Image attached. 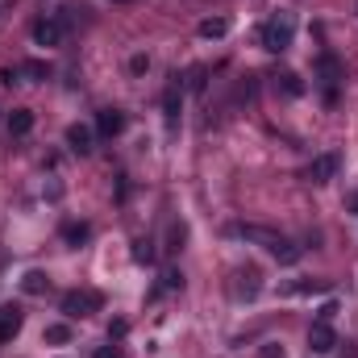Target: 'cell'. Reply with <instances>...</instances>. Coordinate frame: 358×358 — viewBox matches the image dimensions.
Masks as SVG:
<instances>
[{"instance_id":"f546056e","label":"cell","mask_w":358,"mask_h":358,"mask_svg":"<svg viewBox=\"0 0 358 358\" xmlns=\"http://www.w3.org/2000/svg\"><path fill=\"white\" fill-rule=\"evenodd\" d=\"M113 4H129V0H113Z\"/></svg>"},{"instance_id":"4fadbf2b","label":"cell","mask_w":358,"mask_h":358,"mask_svg":"<svg viewBox=\"0 0 358 358\" xmlns=\"http://www.w3.org/2000/svg\"><path fill=\"white\" fill-rule=\"evenodd\" d=\"M8 129H13V138H25L34 129V108H13L8 113Z\"/></svg>"},{"instance_id":"ac0fdd59","label":"cell","mask_w":358,"mask_h":358,"mask_svg":"<svg viewBox=\"0 0 358 358\" xmlns=\"http://www.w3.org/2000/svg\"><path fill=\"white\" fill-rule=\"evenodd\" d=\"M204 80H208V67H200V63H196V67H187V80H183V88L200 96V92H204Z\"/></svg>"},{"instance_id":"7402d4cb","label":"cell","mask_w":358,"mask_h":358,"mask_svg":"<svg viewBox=\"0 0 358 358\" xmlns=\"http://www.w3.org/2000/svg\"><path fill=\"white\" fill-rule=\"evenodd\" d=\"M125 334H129V321H121V317H117V321L108 325V342H121Z\"/></svg>"},{"instance_id":"83f0119b","label":"cell","mask_w":358,"mask_h":358,"mask_svg":"<svg viewBox=\"0 0 358 358\" xmlns=\"http://www.w3.org/2000/svg\"><path fill=\"white\" fill-rule=\"evenodd\" d=\"M263 358H283V346H267V350H263Z\"/></svg>"},{"instance_id":"30bf717a","label":"cell","mask_w":358,"mask_h":358,"mask_svg":"<svg viewBox=\"0 0 358 358\" xmlns=\"http://www.w3.org/2000/svg\"><path fill=\"white\" fill-rule=\"evenodd\" d=\"M121 129H125V113H121V108H104V113L96 117V134H100V138H117Z\"/></svg>"},{"instance_id":"f1b7e54d","label":"cell","mask_w":358,"mask_h":358,"mask_svg":"<svg viewBox=\"0 0 358 358\" xmlns=\"http://www.w3.org/2000/svg\"><path fill=\"white\" fill-rule=\"evenodd\" d=\"M350 208H355V213H358V196H355V200H350Z\"/></svg>"},{"instance_id":"9c48e42d","label":"cell","mask_w":358,"mask_h":358,"mask_svg":"<svg viewBox=\"0 0 358 358\" xmlns=\"http://www.w3.org/2000/svg\"><path fill=\"white\" fill-rule=\"evenodd\" d=\"M334 171H338V155H317L313 163H308V183H329L334 179Z\"/></svg>"},{"instance_id":"6da1fadb","label":"cell","mask_w":358,"mask_h":358,"mask_svg":"<svg viewBox=\"0 0 358 358\" xmlns=\"http://www.w3.org/2000/svg\"><path fill=\"white\" fill-rule=\"evenodd\" d=\"M313 80H317V88H321V100L334 108V104H338V92L346 84V63H342L334 50H321L317 63H313Z\"/></svg>"},{"instance_id":"7c38bea8","label":"cell","mask_w":358,"mask_h":358,"mask_svg":"<svg viewBox=\"0 0 358 358\" xmlns=\"http://www.w3.org/2000/svg\"><path fill=\"white\" fill-rule=\"evenodd\" d=\"M46 287H50V275L46 271H25L21 275V292L25 296H46Z\"/></svg>"},{"instance_id":"9a60e30c","label":"cell","mask_w":358,"mask_h":358,"mask_svg":"<svg viewBox=\"0 0 358 358\" xmlns=\"http://www.w3.org/2000/svg\"><path fill=\"white\" fill-rule=\"evenodd\" d=\"M88 238H92L88 221H67V225H63V242H67V246H84Z\"/></svg>"},{"instance_id":"44dd1931","label":"cell","mask_w":358,"mask_h":358,"mask_svg":"<svg viewBox=\"0 0 358 358\" xmlns=\"http://www.w3.org/2000/svg\"><path fill=\"white\" fill-rule=\"evenodd\" d=\"M21 76H34V80H46V76H50V67H46V63H25V67H21Z\"/></svg>"},{"instance_id":"8992f818","label":"cell","mask_w":358,"mask_h":358,"mask_svg":"<svg viewBox=\"0 0 358 358\" xmlns=\"http://www.w3.org/2000/svg\"><path fill=\"white\" fill-rule=\"evenodd\" d=\"M63 38H67V25H63L59 17H42V21L34 25V46H46V50H50V46H59Z\"/></svg>"},{"instance_id":"ffe728a7","label":"cell","mask_w":358,"mask_h":358,"mask_svg":"<svg viewBox=\"0 0 358 358\" xmlns=\"http://www.w3.org/2000/svg\"><path fill=\"white\" fill-rule=\"evenodd\" d=\"M46 342L50 346H63V342H71V329L67 325H46Z\"/></svg>"},{"instance_id":"e0dca14e","label":"cell","mask_w":358,"mask_h":358,"mask_svg":"<svg viewBox=\"0 0 358 358\" xmlns=\"http://www.w3.org/2000/svg\"><path fill=\"white\" fill-rule=\"evenodd\" d=\"M179 287H183V271H163V279H159V287H155L150 296L159 300V296H167V292H179Z\"/></svg>"},{"instance_id":"2e32d148","label":"cell","mask_w":358,"mask_h":358,"mask_svg":"<svg viewBox=\"0 0 358 358\" xmlns=\"http://www.w3.org/2000/svg\"><path fill=\"white\" fill-rule=\"evenodd\" d=\"M275 84H279L283 96H292V100H296V96H304V84H300V76H296V71H279V76H275Z\"/></svg>"},{"instance_id":"d6986e66","label":"cell","mask_w":358,"mask_h":358,"mask_svg":"<svg viewBox=\"0 0 358 358\" xmlns=\"http://www.w3.org/2000/svg\"><path fill=\"white\" fill-rule=\"evenodd\" d=\"M134 263H155V242L150 238H138L134 242Z\"/></svg>"},{"instance_id":"d4e9b609","label":"cell","mask_w":358,"mask_h":358,"mask_svg":"<svg viewBox=\"0 0 358 358\" xmlns=\"http://www.w3.org/2000/svg\"><path fill=\"white\" fill-rule=\"evenodd\" d=\"M129 71H134V76L150 71V59H146V55H134V59H129Z\"/></svg>"},{"instance_id":"484cf974","label":"cell","mask_w":358,"mask_h":358,"mask_svg":"<svg viewBox=\"0 0 358 358\" xmlns=\"http://www.w3.org/2000/svg\"><path fill=\"white\" fill-rule=\"evenodd\" d=\"M0 84H8V88L21 84V67H4V71H0Z\"/></svg>"},{"instance_id":"5bb4252c","label":"cell","mask_w":358,"mask_h":358,"mask_svg":"<svg viewBox=\"0 0 358 358\" xmlns=\"http://www.w3.org/2000/svg\"><path fill=\"white\" fill-rule=\"evenodd\" d=\"M67 146H71L76 155H88L92 150V125H71V129H67Z\"/></svg>"},{"instance_id":"52a82bcc","label":"cell","mask_w":358,"mask_h":358,"mask_svg":"<svg viewBox=\"0 0 358 358\" xmlns=\"http://www.w3.org/2000/svg\"><path fill=\"white\" fill-rule=\"evenodd\" d=\"M334 346H338L334 325H329V321H313V329H308V350H313V355H329Z\"/></svg>"},{"instance_id":"4316f807","label":"cell","mask_w":358,"mask_h":358,"mask_svg":"<svg viewBox=\"0 0 358 358\" xmlns=\"http://www.w3.org/2000/svg\"><path fill=\"white\" fill-rule=\"evenodd\" d=\"M92 358H121V346H113V342H108V346H100Z\"/></svg>"},{"instance_id":"cb8c5ba5","label":"cell","mask_w":358,"mask_h":358,"mask_svg":"<svg viewBox=\"0 0 358 358\" xmlns=\"http://www.w3.org/2000/svg\"><path fill=\"white\" fill-rule=\"evenodd\" d=\"M334 317H338V300H325L321 313H317V321H329V325H334Z\"/></svg>"},{"instance_id":"8fae6325","label":"cell","mask_w":358,"mask_h":358,"mask_svg":"<svg viewBox=\"0 0 358 358\" xmlns=\"http://www.w3.org/2000/svg\"><path fill=\"white\" fill-rule=\"evenodd\" d=\"M229 29H234V21H229V17H204V21L196 25V34H200L204 42H213V38H225Z\"/></svg>"},{"instance_id":"277c9868","label":"cell","mask_w":358,"mask_h":358,"mask_svg":"<svg viewBox=\"0 0 358 358\" xmlns=\"http://www.w3.org/2000/svg\"><path fill=\"white\" fill-rule=\"evenodd\" d=\"M100 304H104V296L96 287H71L63 296V313L67 317H92V313H100Z\"/></svg>"},{"instance_id":"603a6c76","label":"cell","mask_w":358,"mask_h":358,"mask_svg":"<svg viewBox=\"0 0 358 358\" xmlns=\"http://www.w3.org/2000/svg\"><path fill=\"white\" fill-rule=\"evenodd\" d=\"M183 238H187V229H183V225H171V238H167V242H171V246H167V250H183Z\"/></svg>"},{"instance_id":"7a4b0ae2","label":"cell","mask_w":358,"mask_h":358,"mask_svg":"<svg viewBox=\"0 0 358 358\" xmlns=\"http://www.w3.org/2000/svg\"><path fill=\"white\" fill-rule=\"evenodd\" d=\"M238 234L246 238V242H255V246H263V250H271L283 267H296L300 263V246H292L283 234H275V229H263V225H238Z\"/></svg>"},{"instance_id":"ba28073f","label":"cell","mask_w":358,"mask_h":358,"mask_svg":"<svg viewBox=\"0 0 358 358\" xmlns=\"http://www.w3.org/2000/svg\"><path fill=\"white\" fill-rule=\"evenodd\" d=\"M21 325H25V313H21L17 304H4V308H0V346H8V342L21 334Z\"/></svg>"},{"instance_id":"3957f363","label":"cell","mask_w":358,"mask_h":358,"mask_svg":"<svg viewBox=\"0 0 358 358\" xmlns=\"http://www.w3.org/2000/svg\"><path fill=\"white\" fill-rule=\"evenodd\" d=\"M292 42H296V13L279 8L267 25L259 29V46H263V50H271V55H283Z\"/></svg>"},{"instance_id":"5b68a950","label":"cell","mask_w":358,"mask_h":358,"mask_svg":"<svg viewBox=\"0 0 358 358\" xmlns=\"http://www.w3.org/2000/svg\"><path fill=\"white\" fill-rule=\"evenodd\" d=\"M179 117H183V76H171V84L163 92V121H167V129L176 134L179 129Z\"/></svg>"}]
</instances>
